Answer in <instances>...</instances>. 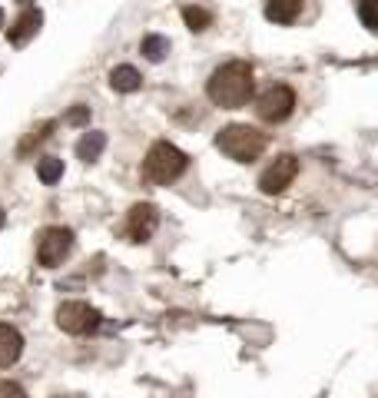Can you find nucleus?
Instances as JSON below:
<instances>
[{"label":"nucleus","instance_id":"f257e3e1","mask_svg":"<svg viewBox=\"0 0 378 398\" xmlns=\"http://www.w3.org/2000/svg\"><path fill=\"white\" fill-rule=\"evenodd\" d=\"M252 90H256V80H252V66L246 60H229V64L216 66L209 83H206V93L209 100L223 110H239L252 100Z\"/></svg>","mask_w":378,"mask_h":398},{"label":"nucleus","instance_id":"f03ea898","mask_svg":"<svg viewBox=\"0 0 378 398\" xmlns=\"http://www.w3.org/2000/svg\"><path fill=\"white\" fill-rule=\"evenodd\" d=\"M216 146L226 153L229 160L236 163H252L259 160L269 140H266V133H259L256 127H249V123H229L216 133Z\"/></svg>","mask_w":378,"mask_h":398},{"label":"nucleus","instance_id":"7ed1b4c3","mask_svg":"<svg viewBox=\"0 0 378 398\" xmlns=\"http://www.w3.org/2000/svg\"><path fill=\"white\" fill-rule=\"evenodd\" d=\"M189 166V156H186L179 146L173 143H153L146 160H143V180L153 186H170L173 180H179Z\"/></svg>","mask_w":378,"mask_h":398},{"label":"nucleus","instance_id":"20e7f679","mask_svg":"<svg viewBox=\"0 0 378 398\" xmlns=\"http://www.w3.org/2000/svg\"><path fill=\"white\" fill-rule=\"evenodd\" d=\"M295 110V90L289 83H269L256 100V113L266 123H285Z\"/></svg>","mask_w":378,"mask_h":398},{"label":"nucleus","instance_id":"39448f33","mask_svg":"<svg viewBox=\"0 0 378 398\" xmlns=\"http://www.w3.org/2000/svg\"><path fill=\"white\" fill-rule=\"evenodd\" d=\"M70 249H73V233L66 226H50L37 239V262L44 269H54V266H60L70 256Z\"/></svg>","mask_w":378,"mask_h":398},{"label":"nucleus","instance_id":"423d86ee","mask_svg":"<svg viewBox=\"0 0 378 398\" xmlns=\"http://www.w3.org/2000/svg\"><path fill=\"white\" fill-rule=\"evenodd\" d=\"M100 322H103V315L87 305V302H64L60 309H57V325L70 335H90L97 332Z\"/></svg>","mask_w":378,"mask_h":398},{"label":"nucleus","instance_id":"0eeeda50","mask_svg":"<svg viewBox=\"0 0 378 398\" xmlns=\"http://www.w3.org/2000/svg\"><path fill=\"white\" fill-rule=\"evenodd\" d=\"M295 176H299V160H295L292 153H282V156H276V163H269V166L262 170L259 189L266 196H276V193H282V189H289Z\"/></svg>","mask_w":378,"mask_h":398},{"label":"nucleus","instance_id":"6e6552de","mask_svg":"<svg viewBox=\"0 0 378 398\" xmlns=\"http://www.w3.org/2000/svg\"><path fill=\"white\" fill-rule=\"evenodd\" d=\"M160 226V213H156V206L153 203H136L126 213V226H123V236L130 239V242H146V239L156 233Z\"/></svg>","mask_w":378,"mask_h":398},{"label":"nucleus","instance_id":"1a4fd4ad","mask_svg":"<svg viewBox=\"0 0 378 398\" xmlns=\"http://www.w3.org/2000/svg\"><path fill=\"white\" fill-rule=\"evenodd\" d=\"M40 27H44V13L37 11V7H27V11L13 21L11 30H7V40H11L13 47H23V43H30L33 37H37Z\"/></svg>","mask_w":378,"mask_h":398},{"label":"nucleus","instance_id":"9d476101","mask_svg":"<svg viewBox=\"0 0 378 398\" xmlns=\"http://www.w3.org/2000/svg\"><path fill=\"white\" fill-rule=\"evenodd\" d=\"M23 352V335L13 329V325L0 322V368L13 365Z\"/></svg>","mask_w":378,"mask_h":398},{"label":"nucleus","instance_id":"9b49d317","mask_svg":"<svg viewBox=\"0 0 378 398\" xmlns=\"http://www.w3.org/2000/svg\"><path fill=\"white\" fill-rule=\"evenodd\" d=\"M299 13H302V0H266V21L279 23V27L295 23Z\"/></svg>","mask_w":378,"mask_h":398},{"label":"nucleus","instance_id":"f8f14e48","mask_svg":"<svg viewBox=\"0 0 378 398\" xmlns=\"http://www.w3.org/2000/svg\"><path fill=\"white\" fill-rule=\"evenodd\" d=\"M140 83H143L140 70L130 64L113 66V74H110V86H113L117 93H133V90H140Z\"/></svg>","mask_w":378,"mask_h":398},{"label":"nucleus","instance_id":"ddd939ff","mask_svg":"<svg viewBox=\"0 0 378 398\" xmlns=\"http://www.w3.org/2000/svg\"><path fill=\"white\" fill-rule=\"evenodd\" d=\"M103 150H107V133H97V129L83 133L80 143H76V156H80L83 163H97Z\"/></svg>","mask_w":378,"mask_h":398},{"label":"nucleus","instance_id":"4468645a","mask_svg":"<svg viewBox=\"0 0 378 398\" xmlns=\"http://www.w3.org/2000/svg\"><path fill=\"white\" fill-rule=\"evenodd\" d=\"M140 50L146 60H153V64H160V60H166V54H170V40L163 37V33H146L140 43Z\"/></svg>","mask_w":378,"mask_h":398},{"label":"nucleus","instance_id":"2eb2a0df","mask_svg":"<svg viewBox=\"0 0 378 398\" xmlns=\"http://www.w3.org/2000/svg\"><path fill=\"white\" fill-rule=\"evenodd\" d=\"M183 21H186V27H189L193 33H203V30H209V27H213V13L206 11V7L189 4V7H183Z\"/></svg>","mask_w":378,"mask_h":398},{"label":"nucleus","instance_id":"dca6fc26","mask_svg":"<svg viewBox=\"0 0 378 398\" xmlns=\"http://www.w3.org/2000/svg\"><path fill=\"white\" fill-rule=\"evenodd\" d=\"M54 119H47V123H40V127L33 129L30 136H27V140H20V146H17V156H30L33 150H37V146H40V143L47 140V136H50V133H54Z\"/></svg>","mask_w":378,"mask_h":398},{"label":"nucleus","instance_id":"f3484780","mask_svg":"<svg viewBox=\"0 0 378 398\" xmlns=\"http://www.w3.org/2000/svg\"><path fill=\"white\" fill-rule=\"evenodd\" d=\"M37 176H40V183H47V186L60 183V176H64V160H57V156H44V160L37 163Z\"/></svg>","mask_w":378,"mask_h":398},{"label":"nucleus","instance_id":"a211bd4d","mask_svg":"<svg viewBox=\"0 0 378 398\" xmlns=\"http://www.w3.org/2000/svg\"><path fill=\"white\" fill-rule=\"evenodd\" d=\"M358 17L368 30L378 33V0H358Z\"/></svg>","mask_w":378,"mask_h":398},{"label":"nucleus","instance_id":"6ab92c4d","mask_svg":"<svg viewBox=\"0 0 378 398\" xmlns=\"http://www.w3.org/2000/svg\"><path fill=\"white\" fill-rule=\"evenodd\" d=\"M66 123H70V127H87V123H90V110L87 107H73L70 113H66Z\"/></svg>","mask_w":378,"mask_h":398},{"label":"nucleus","instance_id":"aec40b11","mask_svg":"<svg viewBox=\"0 0 378 398\" xmlns=\"http://www.w3.org/2000/svg\"><path fill=\"white\" fill-rule=\"evenodd\" d=\"M0 398H27V392L17 382H0Z\"/></svg>","mask_w":378,"mask_h":398},{"label":"nucleus","instance_id":"412c9836","mask_svg":"<svg viewBox=\"0 0 378 398\" xmlns=\"http://www.w3.org/2000/svg\"><path fill=\"white\" fill-rule=\"evenodd\" d=\"M17 4H20V7H30V4H33V0H17Z\"/></svg>","mask_w":378,"mask_h":398},{"label":"nucleus","instance_id":"4be33fe9","mask_svg":"<svg viewBox=\"0 0 378 398\" xmlns=\"http://www.w3.org/2000/svg\"><path fill=\"white\" fill-rule=\"evenodd\" d=\"M4 219H7V216H4V209H0V226H4Z\"/></svg>","mask_w":378,"mask_h":398},{"label":"nucleus","instance_id":"5701e85b","mask_svg":"<svg viewBox=\"0 0 378 398\" xmlns=\"http://www.w3.org/2000/svg\"><path fill=\"white\" fill-rule=\"evenodd\" d=\"M0 27H4V11H0Z\"/></svg>","mask_w":378,"mask_h":398}]
</instances>
